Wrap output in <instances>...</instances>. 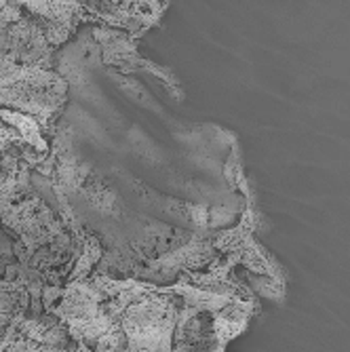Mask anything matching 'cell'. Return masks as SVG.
I'll use <instances>...</instances> for the list:
<instances>
[{
	"instance_id": "6da1fadb",
	"label": "cell",
	"mask_w": 350,
	"mask_h": 352,
	"mask_svg": "<svg viewBox=\"0 0 350 352\" xmlns=\"http://www.w3.org/2000/svg\"><path fill=\"white\" fill-rule=\"evenodd\" d=\"M47 23L21 0H0V110L36 118L47 135L68 102V80L55 68Z\"/></svg>"
},
{
	"instance_id": "7a4b0ae2",
	"label": "cell",
	"mask_w": 350,
	"mask_h": 352,
	"mask_svg": "<svg viewBox=\"0 0 350 352\" xmlns=\"http://www.w3.org/2000/svg\"><path fill=\"white\" fill-rule=\"evenodd\" d=\"M0 352H7V346H5V342L0 340Z\"/></svg>"
}]
</instances>
